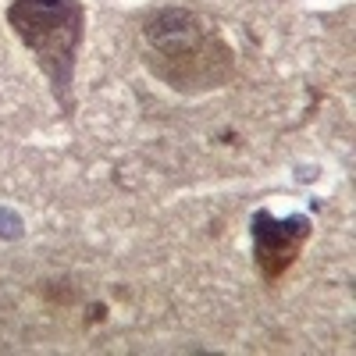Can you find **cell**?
<instances>
[{
    "label": "cell",
    "mask_w": 356,
    "mask_h": 356,
    "mask_svg": "<svg viewBox=\"0 0 356 356\" xmlns=\"http://www.w3.org/2000/svg\"><path fill=\"white\" fill-rule=\"evenodd\" d=\"M8 29L43 72L61 118H75V72L86 43L82 0H8Z\"/></svg>",
    "instance_id": "obj_2"
},
{
    "label": "cell",
    "mask_w": 356,
    "mask_h": 356,
    "mask_svg": "<svg viewBox=\"0 0 356 356\" xmlns=\"http://www.w3.org/2000/svg\"><path fill=\"white\" fill-rule=\"evenodd\" d=\"M136 36L143 68L171 93H218L235 75V47L218 22L193 8H157L139 22Z\"/></svg>",
    "instance_id": "obj_1"
},
{
    "label": "cell",
    "mask_w": 356,
    "mask_h": 356,
    "mask_svg": "<svg viewBox=\"0 0 356 356\" xmlns=\"http://www.w3.org/2000/svg\"><path fill=\"white\" fill-rule=\"evenodd\" d=\"M307 239H310V221L303 214H292V218H275L271 211L253 214V264L264 285L275 289L292 271Z\"/></svg>",
    "instance_id": "obj_3"
}]
</instances>
